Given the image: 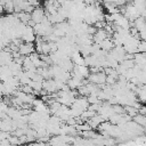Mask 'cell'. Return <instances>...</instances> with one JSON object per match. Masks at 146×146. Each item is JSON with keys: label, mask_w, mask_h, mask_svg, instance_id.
Segmentation results:
<instances>
[{"label": "cell", "mask_w": 146, "mask_h": 146, "mask_svg": "<svg viewBox=\"0 0 146 146\" xmlns=\"http://www.w3.org/2000/svg\"><path fill=\"white\" fill-rule=\"evenodd\" d=\"M30 19L36 24V23H41L46 17H47V14H46V10L41 7H34L33 10L30 13Z\"/></svg>", "instance_id": "obj_1"}, {"label": "cell", "mask_w": 146, "mask_h": 146, "mask_svg": "<svg viewBox=\"0 0 146 146\" xmlns=\"http://www.w3.org/2000/svg\"><path fill=\"white\" fill-rule=\"evenodd\" d=\"M21 39L23 41H25V42H34L35 41V33H34L33 27L26 24L24 30H23V32H22Z\"/></svg>", "instance_id": "obj_2"}, {"label": "cell", "mask_w": 146, "mask_h": 146, "mask_svg": "<svg viewBox=\"0 0 146 146\" xmlns=\"http://www.w3.org/2000/svg\"><path fill=\"white\" fill-rule=\"evenodd\" d=\"M88 80L94 84H102L106 82V74L104 72H91V74L88 75Z\"/></svg>", "instance_id": "obj_3"}, {"label": "cell", "mask_w": 146, "mask_h": 146, "mask_svg": "<svg viewBox=\"0 0 146 146\" xmlns=\"http://www.w3.org/2000/svg\"><path fill=\"white\" fill-rule=\"evenodd\" d=\"M35 51V47L33 44V42H23L18 46V52L22 55V56H29L31 55L32 52Z\"/></svg>", "instance_id": "obj_4"}, {"label": "cell", "mask_w": 146, "mask_h": 146, "mask_svg": "<svg viewBox=\"0 0 146 146\" xmlns=\"http://www.w3.org/2000/svg\"><path fill=\"white\" fill-rule=\"evenodd\" d=\"M55 1H56L58 5H60V6H62V5H64V3H65V1H66V0H55Z\"/></svg>", "instance_id": "obj_5"}]
</instances>
